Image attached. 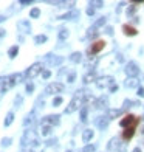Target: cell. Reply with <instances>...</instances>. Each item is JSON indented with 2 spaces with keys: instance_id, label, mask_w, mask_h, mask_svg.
I'll list each match as a JSON object with an SVG mask.
<instances>
[{
  "instance_id": "8",
  "label": "cell",
  "mask_w": 144,
  "mask_h": 152,
  "mask_svg": "<svg viewBox=\"0 0 144 152\" xmlns=\"http://www.w3.org/2000/svg\"><path fill=\"white\" fill-rule=\"evenodd\" d=\"M57 123H59V116L57 115H48L43 118V124H47V126H54Z\"/></svg>"
},
{
  "instance_id": "27",
  "label": "cell",
  "mask_w": 144,
  "mask_h": 152,
  "mask_svg": "<svg viewBox=\"0 0 144 152\" xmlns=\"http://www.w3.org/2000/svg\"><path fill=\"white\" fill-rule=\"evenodd\" d=\"M133 152H141V149H140V148H136V149H135Z\"/></svg>"
},
{
  "instance_id": "13",
  "label": "cell",
  "mask_w": 144,
  "mask_h": 152,
  "mask_svg": "<svg viewBox=\"0 0 144 152\" xmlns=\"http://www.w3.org/2000/svg\"><path fill=\"white\" fill-rule=\"evenodd\" d=\"M91 81H95V73L93 72L84 76V82H91Z\"/></svg>"
},
{
  "instance_id": "21",
  "label": "cell",
  "mask_w": 144,
  "mask_h": 152,
  "mask_svg": "<svg viewBox=\"0 0 144 152\" xmlns=\"http://www.w3.org/2000/svg\"><path fill=\"white\" fill-rule=\"evenodd\" d=\"M37 16H39V9L34 8V9L31 11V17H37Z\"/></svg>"
},
{
  "instance_id": "19",
  "label": "cell",
  "mask_w": 144,
  "mask_h": 152,
  "mask_svg": "<svg viewBox=\"0 0 144 152\" xmlns=\"http://www.w3.org/2000/svg\"><path fill=\"white\" fill-rule=\"evenodd\" d=\"M79 59H81V54H79V53H74V54L71 56V61H74V62H78Z\"/></svg>"
},
{
  "instance_id": "28",
  "label": "cell",
  "mask_w": 144,
  "mask_h": 152,
  "mask_svg": "<svg viewBox=\"0 0 144 152\" xmlns=\"http://www.w3.org/2000/svg\"><path fill=\"white\" fill-rule=\"evenodd\" d=\"M25 152H33V151H31V149H30V151H25Z\"/></svg>"
},
{
  "instance_id": "6",
  "label": "cell",
  "mask_w": 144,
  "mask_h": 152,
  "mask_svg": "<svg viewBox=\"0 0 144 152\" xmlns=\"http://www.w3.org/2000/svg\"><path fill=\"white\" fill-rule=\"evenodd\" d=\"M62 90H64V84L61 82H51L47 89H45V92L48 93V95H54V93H61Z\"/></svg>"
},
{
  "instance_id": "25",
  "label": "cell",
  "mask_w": 144,
  "mask_h": 152,
  "mask_svg": "<svg viewBox=\"0 0 144 152\" xmlns=\"http://www.w3.org/2000/svg\"><path fill=\"white\" fill-rule=\"evenodd\" d=\"M138 95H140V96H144V89H140V90H138Z\"/></svg>"
},
{
  "instance_id": "7",
  "label": "cell",
  "mask_w": 144,
  "mask_h": 152,
  "mask_svg": "<svg viewBox=\"0 0 144 152\" xmlns=\"http://www.w3.org/2000/svg\"><path fill=\"white\" fill-rule=\"evenodd\" d=\"M135 130H136V127H125V129L121 132V138H123L124 141H129V140H132V137L135 135Z\"/></svg>"
},
{
  "instance_id": "1",
  "label": "cell",
  "mask_w": 144,
  "mask_h": 152,
  "mask_svg": "<svg viewBox=\"0 0 144 152\" xmlns=\"http://www.w3.org/2000/svg\"><path fill=\"white\" fill-rule=\"evenodd\" d=\"M20 79H22L20 73H14L11 76H3V78H0V92L9 90L11 87H14L17 82H20Z\"/></svg>"
},
{
  "instance_id": "11",
  "label": "cell",
  "mask_w": 144,
  "mask_h": 152,
  "mask_svg": "<svg viewBox=\"0 0 144 152\" xmlns=\"http://www.w3.org/2000/svg\"><path fill=\"white\" fill-rule=\"evenodd\" d=\"M127 73L129 75H136L138 73V68H136L135 64H129V65H127Z\"/></svg>"
},
{
  "instance_id": "4",
  "label": "cell",
  "mask_w": 144,
  "mask_h": 152,
  "mask_svg": "<svg viewBox=\"0 0 144 152\" xmlns=\"http://www.w3.org/2000/svg\"><path fill=\"white\" fill-rule=\"evenodd\" d=\"M42 68H43V65L40 62H36V64H33V65L26 70V78L28 79H33V78H36V76L42 72Z\"/></svg>"
},
{
  "instance_id": "22",
  "label": "cell",
  "mask_w": 144,
  "mask_h": 152,
  "mask_svg": "<svg viewBox=\"0 0 144 152\" xmlns=\"http://www.w3.org/2000/svg\"><path fill=\"white\" fill-rule=\"evenodd\" d=\"M61 102H62V98H56L54 101H53V104H54V106H57V104H61Z\"/></svg>"
},
{
  "instance_id": "18",
  "label": "cell",
  "mask_w": 144,
  "mask_h": 152,
  "mask_svg": "<svg viewBox=\"0 0 144 152\" xmlns=\"http://www.w3.org/2000/svg\"><path fill=\"white\" fill-rule=\"evenodd\" d=\"M67 36H68V31H67V30H62L61 34H59V37H61V39H65Z\"/></svg>"
},
{
  "instance_id": "10",
  "label": "cell",
  "mask_w": 144,
  "mask_h": 152,
  "mask_svg": "<svg viewBox=\"0 0 144 152\" xmlns=\"http://www.w3.org/2000/svg\"><path fill=\"white\" fill-rule=\"evenodd\" d=\"M91 137H93V130H90V129L84 130V135H82V141H84V143H88L90 140H91Z\"/></svg>"
},
{
  "instance_id": "2",
  "label": "cell",
  "mask_w": 144,
  "mask_h": 152,
  "mask_svg": "<svg viewBox=\"0 0 144 152\" xmlns=\"http://www.w3.org/2000/svg\"><path fill=\"white\" fill-rule=\"evenodd\" d=\"M119 124L124 127H136L138 124H140V116H136V115H125L123 120L119 121Z\"/></svg>"
},
{
  "instance_id": "12",
  "label": "cell",
  "mask_w": 144,
  "mask_h": 152,
  "mask_svg": "<svg viewBox=\"0 0 144 152\" xmlns=\"http://www.w3.org/2000/svg\"><path fill=\"white\" fill-rule=\"evenodd\" d=\"M108 82H112V78H102L98 81V87H105Z\"/></svg>"
},
{
  "instance_id": "14",
  "label": "cell",
  "mask_w": 144,
  "mask_h": 152,
  "mask_svg": "<svg viewBox=\"0 0 144 152\" xmlns=\"http://www.w3.org/2000/svg\"><path fill=\"white\" fill-rule=\"evenodd\" d=\"M50 129H51V126L43 124V126H42V135H48V133H50Z\"/></svg>"
},
{
  "instance_id": "15",
  "label": "cell",
  "mask_w": 144,
  "mask_h": 152,
  "mask_svg": "<svg viewBox=\"0 0 144 152\" xmlns=\"http://www.w3.org/2000/svg\"><path fill=\"white\" fill-rule=\"evenodd\" d=\"M17 51H19V48H17V47H13V48L9 50V56H11V57H14V56L17 54Z\"/></svg>"
},
{
  "instance_id": "23",
  "label": "cell",
  "mask_w": 144,
  "mask_h": 152,
  "mask_svg": "<svg viewBox=\"0 0 144 152\" xmlns=\"http://www.w3.org/2000/svg\"><path fill=\"white\" fill-rule=\"evenodd\" d=\"M50 75H51V73L47 70V72H43V78H50Z\"/></svg>"
},
{
  "instance_id": "5",
  "label": "cell",
  "mask_w": 144,
  "mask_h": 152,
  "mask_svg": "<svg viewBox=\"0 0 144 152\" xmlns=\"http://www.w3.org/2000/svg\"><path fill=\"white\" fill-rule=\"evenodd\" d=\"M81 106H84V99L81 98V96H74V98L71 99L70 106L67 107V113H71V112H74V110L81 109Z\"/></svg>"
},
{
  "instance_id": "3",
  "label": "cell",
  "mask_w": 144,
  "mask_h": 152,
  "mask_svg": "<svg viewBox=\"0 0 144 152\" xmlns=\"http://www.w3.org/2000/svg\"><path fill=\"white\" fill-rule=\"evenodd\" d=\"M104 47H105V40H102V39H99V40H95V42L91 44V47L88 48L87 54L91 57V54H98L99 51H102V50H104Z\"/></svg>"
},
{
  "instance_id": "20",
  "label": "cell",
  "mask_w": 144,
  "mask_h": 152,
  "mask_svg": "<svg viewBox=\"0 0 144 152\" xmlns=\"http://www.w3.org/2000/svg\"><path fill=\"white\" fill-rule=\"evenodd\" d=\"M104 102H105V98H101V99H99V101H98V102H96V104H98V106H96V107H99V109H101V107H104V106H102V104H104Z\"/></svg>"
},
{
  "instance_id": "26",
  "label": "cell",
  "mask_w": 144,
  "mask_h": 152,
  "mask_svg": "<svg viewBox=\"0 0 144 152\" xmlns=\"http://www.w3.org/2000/svg\"><path fill=\"white\" fill-rule=\"evenodd\" d=\"M26 90H28V92H31V90H33V85H31V84H28V85H26Z\"/></svg>"
},
{
  "instance_id": "16",
  "label": "cell",
  "mask_w": 144,
  "mask_h": 152,
  "mask_svg": "<svg viewBox=\"0 0 144 152\" xmlns=\"http://www.w3.org/2000/svg\"><path fill=\"white\" fill-rule=\"evenodd\" d=\"M45 40H47V36H37V37H36V42H37V44L45 42Z\"/></svg>"
},
{
  "instance_id": "24",
  "label": "cell",
  "mask_w": 144,
  "mask_h": 152,
  "mask_svg": "<svg viewBox=\"0 0 144 152\" xmlns=\"http://www.w3.org/2000/svg\"><path fill=\"white\" fill-rule=\"evenodd\" d=\"M118 115V110H112L110 112V116H116Z\"/></svg>"
},
{
  "instance_id": "9",
  "label": "cell",
  "mask_w": 144,
  "mask_h": 152,
  "mask_svg": "<svg viewBox=\"0 0 144 152\" xmlns=\"http://www.w3.org/2000/svg\"><path fill=\"white\" fill-rule=\"evenodd\" d=\"M123 31H124V34L125 36H136V28H133V26H130L129 23H124L123 25Z\"/></svg>"
},
{
  "instance_id": "17",
  "label": "cell",
  "mask_w": 144,
  "mask_h": 152,
  "mask_svg": "<svg viewBox=\"0 0 144 152\" xmlns=\"http://www.w3.org/2000/svg\"><path fill=\"white\" fill-rule=\"evenodd\" d=\"M11 121H13V113H8V116H6V121H5V124H11Z\"/></svg>"
}]
</instances>
